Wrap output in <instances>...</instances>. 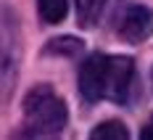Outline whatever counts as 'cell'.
Returning a JSON list of instances; mask_svg holds the SVG:
<instances>
[{
    "mask_svg": "<svg viewBox=\"0 0 153 140\" xmlns=\"http://www.w3.org/2000/svg\"><path fill=\"white\" fill-rule=\"evenodd\" d=\"M106 69H108V56H103V53H92L79 66V95L87 103L106 98Z\"/></svg>",
    "mask_w": 153,
    "mask_h": 140,
    "instance_id": "cell-4",
    "label": "cell"
},
{
    "mask_svg": "<svg viewBox=\"0 0 153 140\" xmlns=\"http://www.w3.org/2000/svg\"><path fill=\"white\" fill-rule=\"evenodd\" d=\"M37 11L45 24H61L69 5H66V0H37Z\"/></svg>",
    "mask_w": 153,
    "mask_h": 140,
    "instance_id": "cell-7",
    "label": "cell"
},
{
    "mask_svg": "<svg viewBox=\"0 0 153 140\" xmlns=\"http://www.w3.org/2000/svg\"><path fill=\"white\" fill-rule=\"evenodd\" d=\"M16 27L11 11L0 3V95H8L13 87L16 77V61H19V48H16Z\"/></svg>",
    "mask_w": 153,
    "mask_h": 140,
    "instance_id": "cell-2",
    "label": "cell"
},
{
    "mask_svg": "<svg viewBox=\"0 0 153 140\" xmlns=\"http://www.w3.org/2000/svg\"><path fill=\"white\" fill-rule=\"evenodd\" d=\"M69 111L58 95L53 93V87L40 85L24 98V135L32 138H50L58 135L66 127Z\"/></svg>",
    "mask_w": 153,
    "mask_h": 140,
    "instance_id": "cell-1",
    "label": "cell"
},
{
    "mask_svg": "<svg viewBox=\"0 0 153 140\" xmlns=\"http://www.w3.org/2000/svg\"><path fill=\"white\" fill-rule=\"evenodd\" d=\"M140 138L143 140H153V119L148 122V124L143 127V132H140Z\"/></svg>",
    "mask_w": 153,
    "mask_h": 140,
    "instance_id": "cell-10",
    "label": "cell"
},
{
    "mask_svg": "<svg viewBox=\"0 0 153 140\" xmlns=\"http://www.w3.org/2000/svg\"><path fill=\"white\" fill-rule=\"evenodd\" d=\"M119 37L132 45L153 37V11L145 5H129L119 21Z\"/></svg>",
    "mask_w": 153,
    "mask_h": 140,
    "instance_id": "cell-5",
    "label": "cell"
},
{
    "mask_svg": "<svg viewBox=\"0 0 153 140\" xmlns=\"http://www.w3.org/2000/svg\"><path fill=\"white\" fill-rule=\"evenodd\" d=\"M135 82V61L127 56H108L106 69V98L116 103L129 101V90Z\"/></svg>",
    "mask_w": 153,
    "mask_h": 140,
    "instance_id": "cell-3",
    "label": "cell"
},
{
    "mask_svg": "<svg viewBox=\"0 0 153 140\" xmlns=\"http://www.w3.org/2000/svg\"><path fill=\"white\" fill-rule=\"evenodd\" d=\"M90 138L92 140H127L129 132H127V127L122 122H103L90 132Z\"/></svg>",
    "mask_w": 153,
    "mask_h": 140,
    "instance_id": "cell-8",
    "label": "cell"
},
{
    "mask_svg": "<svg viewBox=\"0 0 153 140\" xmlns=\"http://www.w3.org/2000/svg\"><path fill=\"white\" fill-rule=\"evenodd\" d=\"M74 5H76V21H79V27L92 29L100 21V16H103L106 0H74Z\"/></svg>",
    "mask_w": 153,
    "mask_h": 140,
    "instance_id": "cell-6",
    "label": "cell"
},
{
    "mask_svg": "<svg viewBox=\"0 0 153 140\" xmlns=\"http://www.w3.org/2000/svg\"><path fill=\"white\" fill-rule=\"evenodd\" d=\"M82 50V42L76 37H58V40H50L48 53H61V56H74Z\"/></svg>",
    "mask_w": 153,
    "mask_h": 140,
    "instance_id": "cell-9",
    "label": "cell"
}]
</instances>
